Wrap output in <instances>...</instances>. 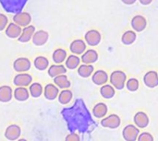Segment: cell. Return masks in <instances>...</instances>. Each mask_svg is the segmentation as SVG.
Returning <instances> with one entry per match:
<instances>
[{"instance_id":"1","label":"cell","mask_w":158,"mask_h":141,"mask_svg":"<svg viewBox=\"0 0 158 141\" xmlns=\"http://www.w3.org/2000/svg\"><path fill=\"white\" fill-rule=\"evenodd\" d=\"M61 114L68 124L69 129L71 132L76 130L80 132H85L89 125L93 123L90 113L82 100H77L74 105L69 108H65Z\"/></svg>"},{"instance_id":"2","label":"cell","mask_w":158,"mask_h":141,"mask_svg":"<svg viewBox=\"0 0 158 141\" xmlns=\"http://www.w3.org/2000/svg\"><path fill=\"white\" fill-rule=\"evenodd\" d=\"M28 0H0V5L6 13L15 15L22 12Z\"/></svg>"},{"instance_id":"3","label":"cell","mask_w":158,"mask_h":141,"mask_svg":"<svg viewBox=\"0 0 158 141\" xmlns=\"http://www.w3.org/2000/svg\"><path fill=\"white\" fill-rule=\"evenodd\" d=\"M109 81L115 89L123 90L126 86L127 76L122 70H116L111 73L109 77Z\"/></svg>"},{"instance_id":"4","label":"cell","mask_w":158,"mask_h":141,"mask_svg":"<svg viewBox=\"0 0 158 141\" xmlns=\"http://www.w3.org/2000/svg\"><path fill=\"white\" fill-rule=\"evenodd\" d=\"M140 135V129L135 125H128L122 130V137L125 141H136Z\"/></svg>"},{"instance_id":"5","label":"cell","mask_w":158,"mask_h":141,"mask_svg":"<svg viewBox=\"0 0 158 141\" xmlns=\"http://www.w3.org/2000/svg\"><path fill=\"white\" fill-rule=\"evenodd\" d=\"M100 124L103 127L110 128V129H117L118 127H119V126L121 124V119L118 115L113 114V115H110L103 118L101 120Z\"/></svg>"},{"instance_id":"6","label":"cell","mask_w":158,"mask_h":141,"mask_svg":"<svg viewBox=\"0 0 158 141\" xmlns=\"http://www.w3.org/2000/svg\"><path fill=\"white\" fill-rule=\"evenodd\" d=\"M85 42L90 46H96L102 40V35L97 30H90L84 35Z\"/></svg>"},{"instance_id":"7","label":"cell","mask_w":158,"mask_h":141,"mask_svg":"<svg viewBox=\"0 0 158 141\" xmlns=\"http://www.w3.org/2000/svg\"><path fill=\"white\" fill-rule=\"evenodd\" d=\"M31 66V61L26 57H19L13 63V68L16 72L23 73L30 70Z\"/></svg>"},{"instance_id":"8","label":"cell","mask_w":158,"mask_h":141,"mask_svg":"<svg viewBox=\"0 0 158 141\" xmlns=\"http://www.w3.org/2000/svg\"><path fill=\"white\" fill-rule=\"evenodd\" d=\"M32 82V77L28 73H19L13 79V84L17 87H28Z\"/></svg>"},{"instance_id":"9","label":"cell","mask_w":158,"mask_h":141,"mask_svg":"<svg viewBox=\"0 0 158 141\" xmlns=\"http://www.w3.org/2000/svg\"><path fill=\"white\" fill-rule=\"evenodd\" d=\"M131 25L135 32H142L143 30H145L147 26V20L143 16L136 15L132 18Z\"/></svg>"},{"instance_id":"10","label":"cell","mask_w":158,"mask_h":141,"mask_svg":"<svg viewBox=\"0 0 158 141\" xmlns=\"http://www.w3.org/2000/svg\"><path fill=\"white\" fill-rule=\"evenodd\" d=\"M13 22L19 25V27H27L31 22V16L28 12H19L15 14L13 17Z\"/></svg>"},{"instance_id":"11","label":"cell","mask_w":158,"mask_h":141,"mask_svg":"<svg viewBox=\"0 0 158 141\" xmlns=\"http://www.w3.org/2000/svg\"><path fill=\"white\" fill-rule=\"evenodd\" d=\"M21 135V128L18 125H10L5 131V137L10 141L18 140Z\"/></svg>"},{"instance_id":"12","label":"cell","mask_w":158,"mask_h":141,"mask_svg":"<svg viewBox=\"0 0 158 141\" xmlns=\"http://www.w3.org/2000/svg\"><path fill=\"white\" fill-rule=\"evenodd\" d=\"M143 83L146 87L150 89H154L158 86V73L151 70L145 73L143 76Z\"/></svg>"},{"instance_id":"13","label":"cell","mask_w":158,"mask_h":141,"mask_svg":"<svg viewBox=\"0 0 158 141\" xmlns=\"http://www.w3.org/2000/svg\"><path fill=\"white\" fill-rule=\"evenodd\" d=\"M134 124L135 126L140 129V128H145L148 127L149 123H150V119L149 116L147 115L146 113L144 112H138L135 114L134 118H133Z\"/></svg>"},{"instance_id":"14","label":"cell","mask_w":158,"mask_h":141,"mask_svg":"<svg viewBox=\"0 0 158 141\" xmlns=\"http://www.w3.org/2000/svg\"><path fill=\"white\" fill-rule=\"evenodd\" d=\"M69 50L75 55L83 54L86 51V42L81 39L74 40L69 45Z\"/></svg>"},{"instance_id":"15","label":"cell","mask_w":158,"mask_h":141,"mask_svg":"<svg viewBox=\"0 0 158 141\" xmlns=\"http://www.w3.org/2000/svg\"><path fill=\"white\" fill-rule=\"evenodd\" d=\"M49 39V33L45 30H40L35 31V33L32 36V42L36 46H43L44 45Z\"/></svg>"},{"instance_id":"16","label":"cell","mask_w":158,"mask_h":141,"mask_svg":"<svg viewBox=\"0 0 158 141\" xmlns=\"http://www.w3.org/2000/svg\"><path fill=\"white\" fill-rule=\"evenodd\" d=\"M109 80L108 75L105 70L99 69L92 75V81L97 86H103Z\"/></svg>"},{"instance_id":"17","label":"cell","mask_w":158,"mask_h":141,"mask_svg":"<svg viewBox=\"0 0 158 141\" xmlns=\"http://www.w3.org/2000/svg\"><path fill=\"white\" fill-rule=\"evenodd\" d=\"M98 57L99 55H98L97 51L94 49H89V50H86L83 54H81V61L85 65H93L98 60Z\"/></svg>"},{"instance_id":"18","label":"cell","mask_w":158,"mask_h":141,"mask_svg":"<svg viewBox=\"0 0 158 141\" xmlns=\"http://www.w3.org/2000/svg\"><path fill=\"white\" fill-rule=\"evenodd\" d=\"M44 95L45 97V99L49 100V101H54L55 99H56L59 95V90L58 88L55 85V84H47L44 87Z\"/></svg>"},{"instance_id":"19","label":"cell","mask_w":158,"mask_h":141,"mask_svg":"<svg viewBox=\"0 0 158 141\" xmlns=\"http://www.w3.org/2000/svg\"><path fill=\"white\" fill-rule=\"evenodd\" d=\"M6 31V35L8 37V38H11V39H19V37L20 36L21 34V27H19V25H17L16 23L14 22H11L7 25L6 29L5 30Z\"/></svg>"},{"instance_id":"20","label":"cell","mask_w":158,"mask_h":141,"mask_svg":"<svg viewBox=\"0 0 158 141\" xmlns=\"http://www.w3.org/2000/svg\"><path fill=\"white\" fill-rule=\"evenodd\" d=\"M35 31H36L35 30V28L32 25H29V26L23 28L20 36L18 39L19 42H28L30 40L32 39V36L35 33Z\"/></svg>"},{"instance_id":"21","label":"cell","mask_w":158,"mask_h":141,"mask_svg":"<svg viewBox=\"0 0 158 141\" xmlns=\"http://www.w3.org/2000/svg\"><path fill=\"white\" fill-rule=\"evenodd\" d=\"M92 112H93V115L95 118H105V116H106V114L108 112V108L106 103H98L94 106Z\"/></svg>"},{"instance_id":"22","label":"cell","mask_w":158,"mask_h":141,"mask_svg":"<svg viewBox=\"0 0 158 141\" xmlns=\"http://www.w3.org/2000/svg\"><path fill=\"white\" fill-rule=\"evenodd\" d=\"M13 91L11 87L7 85H4L0 87V102L1 103H8L12 100Z\"/></svg>"},{"instance_id":"23","label":"cell","mask_w":158,"mask_h":141,"mask_svg":"<svg viewBox=\"0 0 158 141\" xmlns=\"http://www.w3.org/2000/svg\"><path fill=\"white\" fill-rule=\"evenodd\" d=\"M13 95L18 102H25L30 97V91L24 87H17L14 91Z\"/></svg>"},{"instance_id":"24","label":"cell","mask_w":158,"mask_h":141,"mask_svg":"<svg viewBox=\"0 0 158 141\" xmlns=\"http://www.w3.org/2000/svg\"><path fill=\"white\" fill-rule=\"evenodd\" d=\"M67 67L63 65H53L48 68V75L51 78H56L60 75H65Z\"/></svg>"},{"instance_id":"25","label":"cell","mask_w":158,"mask_h":141,"mask_svg":"<svg viewBox=\"0 0 158 141\" xmlns=\"http://www.w3.org/2000/svg\"><path fill=\"white\" fill-rule=\"evenodd\" d=\"M94 67L93 65H80V66L78 67V75L81 78H84V79H87L89 77H91L93 74H94Z\"/></svg>"},{"instance_id":"26","label":"cell","mask_w":158,"mask_h":141,"mask_svg":"<svg viewBox=\"0 0 158 141\" xmlns=\"http://www.w3.org/2000/svg\"><path fill=\"white\" fill-rule=\"evenodd\" d=\"M54 83L57 88L62 89V90H69V88L71 85L70 81L69 80V79L66 75H60V76L55 78Z\"/></svg>"},{"instance_id":"27","label":"cell","mask_w":158,"mask_h":141,"mask_svg":"<svg viewBox=\"0 0 158 141\" xmlns=\"http://www.w3.org/2000/svg\"><path fill=\"white\" fill-rule=\"evenodd\" d=\"M100 94L103 98L108 100V99H112L115 94H116V91L115 88L110 84H105L100 88Z\"/></svg>"},{"instance_id":"28","label":"cell","mask_w":158,"mask_h":141,"mask_svg":"<svg viewBox=\"0 0 158 141\" xmlns=\"http://www.w3.org/2000/svg\"><path fill=\"white\" fill-rule=\"evenodd\" d=\"M137 39L136 32L134 30H126L121 36V42L124 45H131Z\"/></svg>"},{"instance_id":"29","label":"cell","mask_w":158,"mask_h":141,"mask_svg":"<svg viewBox=\"0 0 158 141\" xmlns=\"http://www.w3.org/2000/svg\"><path fill=\"white\" fill-rule=\"evenodd\" d=\"M67 57H68L67 52H66V50H64L62 48H58V49L55 50L53 53V55H52L53 61L57 65L62 64L67 59Z\"/></svg>"},{"instance_id":"30","label":"cell","mask_w":158,"mask_h":141,"mask_svg":"<svg viewBox=\"0 0 158 141\" xmlns=\"http://www.w3.org/2000/svg\"><path fill=\"white\" fill-rule=\"evenodd\" d=\"M80 64H81V58L78 57V55L70 54L66 59V67L68 69H70V70L76 69L77 67L80 66Z\"/></svg>"},{"instance_id":"31","label":"cell","mask_w":158,"mask_h":141,"mask_svg":"<svg viewBox=\"0 0 158 141\" xmlns=\"http://www.w3.org/2000/svg\"><path fill=\"white\" fill-rule=\"evenodd\" d=\"M33 65H34L36 69H38L40 71H44L49 66V61H48V59L46 57L40 55V56H37L34 59Z\"/></svg>"},{"instance_id":"32","label":"cell","mask_w":158,"mask_h":141,"mask_svg":"<svg viewBox=\"0 0 158 141\" xmlns=\"http://www.w3.org/2000/svg\"><path fill=\"white\" fill-rule=\"evenodd\" d=\"M43 91H44L43 86L38 82L31 84V86L29 88L30 95L33 98H39L43 94Z\"/></svg>"},{"instance_id":"33","label":"cell","mask_w":158,"mask_h":141,"mask_svg":"<svg viewBox=\"0 0 158 141\" xmlns=\"http://www.w3.org/2000/svg\"><path fill=\"white\" fill-rule=\"evenodd\" d=\"M73 97V94L71 92V91L69 90H63L61 92H59L58 95V102L61 104H68L71 102Z\"/></svg>"},{"instance_id":"34","label":"cell","mask_w":158,"mask_h":141,"mask_svg":"<svg viewBox=\"0 0 158 141\" xmlns=\"http://www.w3.org/2000/svg\"><path fill=\"white\" fill-rule=\"evenodd\" d=\"M127 90L131 92H135L139 90V87H140V83H139V80L137 79H134V78H131L130 79L127 80L126 82V86Z\"/></svg>"},{"instance_id":"35","label":"cell","mask_w":158,"mask_h":141,"mask_svg":"<svg viewBox=\"0 0 158 141\" xmlns=\"http://www.w3.org/2000/svg\"><path fill=\"white\" fill-rule=\"evenodd\" d=\"M154 137L151 133L149 132H143V133H141L138 137V139L137 141H154Z\"/></svg>"},{"instance_id":"36","label":"cell","mask_w":158,"mask_h":141,"mask_svg":"<svg viewBox=\"0 0 158 141\" xmlns=\"http://www.w3.org/2000/svg\"><path fill=\"white\" fill-rule=\"evenodd\" d=\"M8 25V18L5 15L0 13V31L6 29Z\"/></svg>"},{"instance_id":"37","label":"cell","mask_w":158,"mask_h":141,"mask_svg":"<svg viewBox=\"0 0 158 141\" xmlns=\"http://www.w3.org/2000/svg\"><path fill=\"white\" fill-rule=\"evenodd\" d=\"M65 141H81V139H80V136L75 133V132H71L69 133L66 139H65Z\"/></svg>"},{"instance_id":"38","label":"cell","mask_w":158,"mask_h":141,"mask_svg":"<svg viewBox=\"0 0 158 141\" xmlns=\"http://www.w3.org/2000/svg\"><path fill=\"white\" fill-rule=\"evenodd\" d=\"M136 1H137V0H121V2H122L123 4L127 5V6H131V5H133V4H135Z\"/></svg>"},{"instance_id":"39","label":"cell","mask_w":158,"mask_h":141,"mask_svg":"<svg viewBox=\"0 0 158 141\" xmlns=\"http://www.w3.org/2000/svg\"><path fill=\"white\" fill-rule=\"evenodd\" d=\"M139 2H140L143 6H148V5H150V4L153 2V0H139Z\"/></svg>"},{"instance_id":"40","label":"cell","mask_w":158,"mask_h":141,"mask_svg":"<svg viewBox=\"0 0 158 141\" xmlns=\"http://www.w3.org/2000/svg\"><path fill=\"white\" fill-rule=\"evenodd\" d=\"M17 141H27L25 139H19Z\"/></svg>"}]
</instances>
